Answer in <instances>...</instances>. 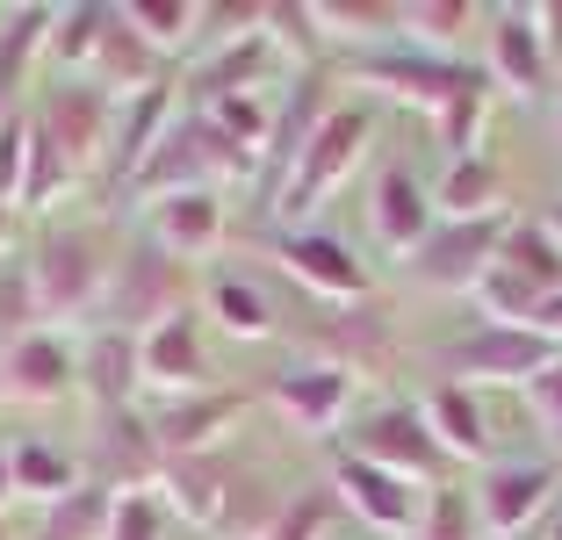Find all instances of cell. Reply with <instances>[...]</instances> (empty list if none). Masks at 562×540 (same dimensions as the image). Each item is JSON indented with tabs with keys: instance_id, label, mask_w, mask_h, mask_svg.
<instances>
[{
	"instance_id": "cell-44",
	"label": "cell",
	"mask_w": 562,
	"mask_h": 540,
	"mask_svg": "<svg viewBox=\"0 0 562 540\" xmlns=\"http://www.w3.org/2000/svg\"><path fill=\"white\" fill-rule=\"evenodd\" d=\"M8 505H15V483H8V447H0V519H8Z\"/></svg>"
},
{
	"instance_id": "cell-50",
	"label": "cell",
	"mask_w": 562,
	"mask_h": 540,
	"mask_svg": "<svg viewBox=\"0 0 562 540\" xmlns=\"http://www.w3.org/2000/svg\"><path fill=\"white\" fill-rule=\"evenodd\" d=\"M555 115H562V109H555Z\"/></svg>"
},
{
	"instance_id": "cell-36",
	"label": "cell",
	"mask_w": 562,
	"mask_h": 540,
	"mask_svg": "<svg viewBox=\"0 0 562 540\" xmlns=\"http://www.w3.org/2000/svg\"><path fill=\"white\" fill-rule=\"evenodd\" d=\"M476 303H483V325H533V311H541L548 295L533 289V281L491 267V274H483V289H476Z\"/></svg>"
},
{
	"instance_id": "cell-46",
	"label": "cell",
	"mask_w": 562,
	"mask_h": 540,
	"mask_svg": "<svg viewBox=\"0 0 562 540\" xmlns=\"http://www.w3.org/2000/svg\"><path fill=\"white\" fill-rule=\"evenodd\" d=\"M541 224H548V230H555V238H562V202H555V210H541Z\"/></svg>"
},
{
	"instance_id": "cell-28",
	"label": "cell",
	"mask_w": 562,
	"mask_h": 540,
	"mask_svg": "<svg viewBox=\"0 0 562 540\" xmlns=\"http://www.w3.org/2000/svg\"><path fill=\"white\" fill-rule=\"evenodd\" d=\"M101 30H109V8H101V0H87V8H50V22H44V72H58V80H94Z\"/></svg>"
},
{
	"instance_id": "cell-24",
	"label": "cell",
	"mask_w": 562,
	"mask_h": 540,
	"mask_svg": "<svg viewBox=\"0 0 562 540\" xmlns=\"http://www.w3.org/2000/svg\"><path fill=\"white\" fill-rule=\"evenodd\" d=\"M80 390L94 396V410L145 404V368H137V339H131V331L87 325V339H80Z\"/></svg>"
},
{
	"instance_id": "cell-37",
	"label": "cell",
	"mask_w": 562,
	"mask_h": 540,
	"mask_svg": "<svg viewBox=\"0 0 562 540\" xmlns=\"http://www.w3.org/2000/svg\"><path fill=\"white\" fill-rule=\"evenodd\" d=\"M30 145H36L30 109H8V115H0V202H22V180H30Z\"/></svg>"
},
{
	"instance_id": "cell-20",
	"label": "cell",
	"mask_w": 562,
	"mask_h": 540,
	"mask_svg": "<svg viewBox=\"0 0 562 540\" xmlns=\"http://www.w3.org/2000/svg\"><path fill=\"white\" fill-rule=\"evenodd\" d=\"M390 325H382L375 303H353V311H317L303 317V360H325V368H347L353 382H375L390 368Z\"/></svg>"
},
{
	"instance_id": "cell-15",
	"label": "cell",
	"mask_w": 562,
	"mask_h": 540,
	"mask_svg": "<svg viewBox=\"0 0 562 540\" xmlns=\"http://www.w3.org/2000/svg\"><path fill=\"white\" fill-rule=\"evenodd\" d=\"M80 390V331L36 325L30 339H15L0 353V404H66Z\"/></svg>"
},
{
	"instance_id": "cell-13",
	"label": "cell",
	"mask_w": 562,
	"mask_h": 540,
	"mask_svg": "<svg viewBox=\"0 0 562 540\" xmlns=\"http://www.w3.org/2000/svg\"><path fill=\"white\" fill-rule=\"evenodd\" d=\"M137 368H145V404H173V396L216 390V360H210V339H202L195 303L137 339Z\"/></svg>"
},
{
	"instance_id": "cell-49",
	"label": "cell",
	"mask_w": 562,
	"mask_h": 540,
	"mask_svg": "<svg viewBox=\"0 0 562 540\" xmlns=\"http://www.w3.org/2000/svg\"><path fill=\"white\" fill-rule=\"evenodd\" d=\"M0 540H15V533H8V519H0Z\"/></svg>"
},
{
	"instance_id": "cell-17",
	"label": "cell",
	"mask_w": 562,
	"mask_h": 540,
	"mask_svg": "<svg viewBox=\"0 0 562 540\" xmlns=\"http://www.w3.org/2000/svg\"><path fill=\"white\" fill-rule=\"evenodd\" d=\"M260 396H267V410H274L281 426H296V432H339L353 418L361 382H353L347 368H325V360H289Z\"/></svg>"
},
{
	"instance_id": "cell-42",
	"label": "cell",
	"mask_w": 562,
	"mask_h": 540,
	"mask_svg": "<svg viewBox=\"0 0 562 540\" xmlns=\"http://www.w3.org/2000/svg\"><path fill=\"white\" fill-rule=\"evenodd\" d=\"M533 331H541V339H555V346H562V289L548 295L541 311H533Z\"/></svg>"
},
{
	"instance_id": "cell-41",
	"label": "cell",
	"mask_w": 562,
	"mask_h": 540,
	"mask_svg": "<svg viewBox=\"0 0 562 540\" xmlns=\"http://www.w3.org/2000/svg\"><path fill=\"white\" fill-rule=\"evenodd\" d=\"M533 22H541V44H548V66L562 72V8H533Z\"/></svg>"
},
{
	"instance_id": "cell-3",
	"label": "cell",
	"mask_w": 562,
	"mask_h": 540,
	"mask_svg": "<svg viewBox=\"0 0 562 540\" xmlns=\"http://www.w3.org/2000/svg\"><path fill=\"white\" fill-rule=\"evenodd\" d=\"M339 87L361 101H397V109H418V115H440L447 101H462L469 87H483V66L476 58H440V50H412V44H382V50H361L339 66Z\"/></svg>"
},
{
	"instance_id": "cell-48",
	"label": "cell",
	"mask_w": 562,
	"mask_h": 540,
	"mask_svg": "<svg viewBox=\"0 0 562 540\" xmlns=\"http://www.w3.org/2000/svg\"><path fill=\"white\" fill-rule=\"evenodd\" d=\"M483 540H541V533H483Z\"/></svg>"
},
{
	"instance_id": "cell-18",
	"label": "cell",
	"mask_w": 562,
	"mask_h": 540,
	"mask_svg": "<svg viewBox=\"0 0 562 540\" xmlns=\"http://www.w3.org/2000/svg\"><path fill=\"white\" fill-rule=\"evenodd\" d=\"M216 180H224V166H216L210 131H202L195 109H181V115H173V131L151 145V159L123 180V195L145 210V202H159V195H181V188H216Z\"/></svg>"
},
{
	"instance_id": "cell-19",
	"label": "cell",
	"mask_w": 562,
	"mask_h": 540,
	"mask_svg": "<svg viewBox=\"0 0 562 540\" xmlns=\"http://www.w3.org/2000/svg\"><path fill=\"white\" fill-rule=\"evenodd\" d=\"M137 230H145L159 252L173 260H210L224 238H232V202L216 195V188H181V195H159L137 210Z\"/></svg>"
},
{
	"instance_id": "cell-32",
	"label": "cell",
	"mask_w": 562,
	"mask_h": 540,
	"mask_svg": "<svg viewBox=\"0 0 562 540\" xmlns=\"http://www.w3.org/2000/svg\"><path fill=\"white\" fill-rule=\"evenodd\" d=\"M123 22H131L137 36H145L151 50H159L166 66H181V58H195L202 44V15L210 8H188V0H116Z\"/></svg>"
},
{
	"instance_id": "cell-1",
	"label": "cell",
	"mask_w": 562,
	"mask_h": 540,
	"mask_svg": "<svg viewBox=\"0 0 562 540\" xmlns=\"http://www.w3.org/2000/svg\"><path fill=\"white\" fill-rule=\"evenodd\" d=\"M123 238L94 216H44L22 238V267H30L36 311L44 325L72 331V325H101V303H109V281H116Z\"/></svg>"
},
{
	"instance_id": "cell-10",
	"label": "cell",
	"mask_w": 562,
	"mask_h": 540,
	"mask_svg": "<svg viewBox=\"0 0 562 540\" xmlns=\"http://www.w3.org/2000/svg\"><path fill=\"white\" fill-rule=\"evenodd\" d=\"M347 454H361V461H375V469L404 475V483H418V491H440V483H447V454H440V440H432L418 396H412V404L390 396V404L361 410V418H353Z\"/></svg>"
},
{
	"instance_id": "cell-5",
	"label": "cell",
	"mask_w": 562,
	"mask_h": 540,
	"mask_svg": "<svg viewBox=\"0 0 562 540\" xmlns=\"http://www.w3.org/2000/svg\"><path fill=\"white\" fill-rule=\"evenodd\" d=\"M36 137L50 145V159L72 173V188H87L94 173H109V145H116V94L101 80H50V94L36 101Z\"/></svg>"
},
{
	"instance_id": "cell-47",
	"label": "cell",
	"mask_w": 562,
	"mask_h": 540,
	"mask_svg": "<svg viewBox=\"0 0 562 540\" xmlns=\"http://www.w3.org/2000/svg\"><path fill=\"white\" fill-rule=\"evenodd\" d=\"M331 540H375V533H361V526H353V533H339V526H331Z\"/></svg>"
},
{
	"instance_id": "cell-16",
	"label": "cell",
	"mask_w": 562,
	"mask_h": 540,
	"mask_svg": "<svg viewBox=\"0 0 562 540\" xmlns=\"http://www.w3.org/2000/svg\"><path fill=\"white\" fill-rule=\"evenodd\" d=\"M497 238H505V216H491V224H440L426 246L404 260V274L432 295H476L483 274L497 267Z\"/></svg>"
},
{
	"instance_id": "cell-7",
	"label": "cell",
	"mask_w": 562,
	"mask_h": 540,
	"mask_svg": "<svg viewBox=\"0 0 562 540\" xmlns=\"http://www.w3.org/2000/svg\"><path fill=\"white\" fill-rule=\"evenodd\" d=\"M260 396L238 390V382H216V390H195V396H173V404H145L151 418V440H159V461H202L216 447H232V432L252 418Z\"/></svg>"
},
{
	"instance_id": "cell-38",
	"label": "cell",
	"mask_w": 562,
	"mask_h": 540,
	"mask_svg": "<svg viewBox=\"0 0 562 540\" xmlns=\"http://www.w3.org/2000/svg\"><path fill=\"white\" fill-rule=\"evenodd\" d=\"M418 540H483V526H476V505H469V491L440 483V491L426 497V526H418Z\"/></svg>"
},
{
	"instance_id": "cell-21",
	"label": "cell",
	"mask_w": 562,
	"mask_h": 540,
	"mask_svg": "<svg viewBox=\"0 0 562 540\" xmlns=\"http://www.w3.org/2000/svg\"><path fill=\"white\" fill-rule=\"evenodd\" d=\"M94 447H101V475L94 483H109L116 497L131 491H159V440H151V418L145 404H109L94 410Z\"/></svg>"
},
{
	"instance_id": "cell-11",
	"label": "cell",
	"mask_w": 562,
	"mask_h": 540,
	"mask_svg": "<svg viewBox=\"0 0 562 540\" xmlns=\"http://www.w3.org/2000/svg\"><path fill=\"white\" fill-rule=\"evenodd\" d=\"M440 230V202H432V180L418 173L412 159H382L375 180H368V238H375L390 260H412Z\"/></svg>"
},
{
	"instance_id": "cell-34",
	"label": "cell",
	"mask_w": 562,
	"mask_h": 540,
	"mask_svg": "<svg viewBox=\"0 0 562 540\" xmlns=\"http://www.w3.org/2000/svg\"><path fill=\"white\" fill-rule=\"evenodd\" d=\"M331 526H339V497H331V483H311L267 519L260 540H331Z\"/></svg>"
},
{
	"instance_id": "cell-23",
	"label": "cell",
	"mask_w": 562,
	"mask_h": 540,
	"mask_svg": "<svg viewBox=\"0 0 562 540\" xmlns=\"http://www.w3.org/2000/svg\"><path fill=\"white\" fill-rule=\"evenodd\" d=\"M432 202H440V224H491L513 202V180L491 151H469V159H447L432 180Z\"/></svg>"
},
{
	"instance_id": "cell-30",
	"label": "cell",
	"mask_w": 562,
	"mask_h": 540,
	"mask_svg": "<svg viewBox=\"0 0 562 540\" xmlns=\"http://www.w3.org/2000/svg\"><path fill=\"white\" fill-rule=\"evenodd\" d=\"M390 30H397V44H412V50L462 58V36L476 30V8H462V0H397V8H390Z\"/></svg>"
},
{
	"instance_id": "cell-39",
	"label": "cell",
	"mask_w": 562,
	"mask_h": 540,
	"mask_svg": "<svg viewBox=\"0 0 562 540\" xmlns=\"http://www.w3.org/2000/svg\"><path fill=\"white\" fill-rule=\"evenodd\" d=\"M173 533V511H166L159 491H131L116 497V519H109V540H166Z\"/></svg>"
},
{
	"instance_id": "cell-33",
	"label": "cell",
	"mask_w": 562,
	"mask_h": 540,
	"mask_svg": "<svg viewBox=\"0 0 562 540\" xmlns=\"http://www.w3.org/2000/svg\"><path fill=\"white\" fill-rule=\"evenodd\" d=\"M497 267L519 281H533L541 295L562 289V238L541 224V216H513L505 224V238H497Z\"/></svg>"
},
{
	"instance_id": "cell-25",
	"label": "cell",
	"mask_w": 562,
	"mask_h": 540,
	"mask_svg": "<svg viewBox=\"0 0 562 540\" xmlns=\"http://www.w3.org/2000/svg\"><path fill=\"white\" fill-rule=\"evenodd\" d=\"M8 483H15V505H58V497H72L87 483L80 454L58 440H44V432H22V440H8Z\"/></svg>"
},
{
	"instance_id": "cell-31",
	"label": "cell",
	"mask_w": 562,
	"mask_h": 540,
	"mask_svg": "<svg viewBox=\"0 0 562 540\" xmlns=\"http://www.w3.org/2000/svg\"><path fill=\"white\" fill-rule=\"evenodd\" d=\"M109 519H116V491L87 475L72 497H58V505L36 511V519L22 526V540H109Z\"/></svg>"
},
{
	"instance_id": "cell-9",
	"label": "cell",
	"mask_w": 562,
	"mask_h": 540,
	"mask_svg": "<svg viewBox=\"0 0 562 540\" xmlns=\"http://www.w3.org/2000/svg\"><path fill=\"white\" fill-rule=\"evenodd\" d=\"M331 497H339V519H353L361 533L418 540L432 491H418V483H404V475L375 469V461H361V454H331Z\"/></svg>"
},
{
	"instance_id": "cell-40",
	"label": "cell",
	"mask_w": 562,
	"mask_h": 540,
	"mask_svg": "<svg viewBox=\"0 0 562 540\" xmlns=\"http://www.w3.org/2000/svg\"><path fill=\"white\" fill-rule=\"evenodd\" d=\"M527 404H533V418H541V426L562 440V360H555V368H548V375L527 390Z\"/></svg>"
},
{
	"instance_id": "cell-43",
	"label": "cell",
	"mask_w": 562,
	"mask_h": 540,
	"mask_svg": "<svg viewBox=\"0 0 562 540\" xmlns=\"http://www.w3.org/2000/svg\"><path fill=\"white\" fill-rule=\"evenodd\" d=\"M22 224H30V216L15 210V202H0V260H8V252H15V238H22Z\"/></svg>"
},
{
	"instance_id": "cell-45",
	"label": "cell",
	"mask_w": 562,
	"mask_h": 540,
	"mask_svg": "<svg viewBox=\"0 0 562 540\" xmlns=\"http://www.w3.org/2000/svg\"><path fill=\"white\" fill-rule=\"evenodd\" d=\"M541 540H562V497H555V511L541 519Z\"/></svg>"
},
{
	"instance_id": "cell-27",
	"label": "cell",
	"mask_w": 562,
	"mask_h": 540,
	"mask_svg": "<svg viewBox=\"0 0 562 540\" xmlns=\"http://www.w3.org/2000/svg\"><path fill=\"white\" fill-rule=\"evenodd\" d=\"M195 311L210 317V325H224V339H246V346L281 325V311L260 295V281H246V274H202L195 281Z\"/></svg>"
},
{
	"instance_id": "cell-35",
	"label": "cell",
	"mask_w": 562,
	"mask_h": 540,
	"mask_svg": "<svg viewBox=\"0 0 562 540\" xmlns=\"http://www.w3.org/2000/svg\"><path fill=\"white\" fill-rule=\"evenodd\" d=\"M36 325H44V311H36L30 267H22L15 252H8V260H0V353H8L15 339H30Z\"/></svg>"
},
{
	"instance_id": "cell-2",
	"label": "cell",
	"mask_w": 562,
	"mask_h": 540,
	"mask_svg": "<svg viewBox=\"0 0 562 540\" xmlns=\"http://www.w3.org/2000/svg\"><path fill=\"white\" fill-rule=\"evenodd\" d=\"M375 137H382V115H375V101H361V94H339L325 109V123L311 131V145L296 151V166H289V180H281V195L267 202V216H274L281 230H303V224H317V210H325L339 188H347L353 173L368 166V151H375Z\"/></svg>"
},
{
	"instance_id": "cell-8",
	"label": "cell",
	"mask_w": 562,
	"mask_h": 540,
	"mask_svg": "<svg viewBox=\"0 0 562 540\" xmlns=\"http://www.w3.org/2000/svg\"><path fill=\"white\" fill-rule=\"evenodd\" d=\"M555 360L562 346L541 339L533 325H476L447 353V382H462V390H533Z\"/></svg>"
},
{
	"instance_id": "cell-6",
	"label": "cell",
	"mask_w": 562,
	"mask_h": 540,
	"mask_svg": "<svg viewBox=\"0 0 562 540\" xmlns=\"http://www.w3.org/2000/svg\"><path fill=\"white\" fill-rule=\"evenodd\" d=\"M173 311H188V267L173 260V252H159L137 230V238H123V260H116V281H109V303H101V325L131 331V339H145L151 325H166Z\"/></svg>"
},
{
	"instance_id": "cell-12",
	"label": "cell",
	"mask_w": 562,
	"mask_h": 540,
	"mask_svg": "<svg viewBox=\"0 0 562 540\" xmlns=\"http://www.w3.org/2000/svg\"><path fill=\"white\" fill-rule=\"evenodd\" d=\"M562 497V461H491L469 491L483 533H541V519Z\"/></svg>"
},
{
	"instance_id": "cell-22",
	"label": "cell",
	"mask_w": 562,
	"mask_h": 540,
	"mask_svg": "<svg viewBox=\"0 0 562 540\" xmlns=\"http://www.w3.org/2000/svg\"><path fill=\"white\" fill-rule=\"evenodd\" d=\"M181 109H188V101H181V66L166 72V80H151V87H137V94L116 101V145H109V180H116V188L151 159V145L173 131V115H181Z\"/></svg>"
},
{
	"instance_id": "cell-26",
	"label": "cell",
	"mask_w": 562,
	"mask_h": 540,
	"mask_svg": "<svg viewBox=\"0 0 562 540\" xmlns=\"http://www.w3.org/2000/svg\"><path fill=\"white\" fill-rule=\"evenodd\" d=\"M418 410H426L432 440H440L447 461H491V418H483V396L462 390V382H432V390H418Z\"/></svg>"
},
{
	"instance_id": "cell-14",
	"label": "cell",
	"mask_w": 562,
	"mask_h": 540,
	"mask_svg": "<svg viewBox=\"0 0 562 540\" xmlns=\"http://www.w3.org/2000/svg\"><path fill=\"white\" fill-rule=\"evenodd\" d=\"M476 66H483V80H491L497 94H513V101H541L548 94L555 66H548V44H541L533 8H491V15H483Z\"/></svg>"
},
{
	"instance_id": "cell-29",
	"label": "cell",
	"mask_w": 562,
	"mask_h": 540,
	"mask_svg": "<svg viewBox=\"0 0 562 540\" xmlns=\"http://www.w3.org/2000/svg\"><path fill=\"white\" fill-rule=\"evenodd\" d=\"M44 22L50 8H0V115L22 109L30 80L44 72Z\"/></svg>"
},
{
	"instance_id": "cell-4",
	"label": "cell",
	"mask_w": 562,
	"mask_h": 540,
	"mask_svg": "<svg viewBox=\"0 0 562 540\" xmlns=\"http://www.w3.org/2000/svg\"><path fill=\"white\" fill-rule=\"evenodd\" d=\"M246 246L260 252V260H274L281 274L296 281L303 295H317L325 311L375 303V274H368V260L347 246V238H339V230H317V224L281 230V224H267V230H246Z\"/></svg>"
}]
</instances>
